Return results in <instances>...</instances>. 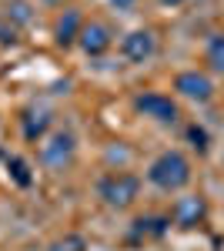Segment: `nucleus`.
I'll return each mask as SVG.
<instances>
[{"label": "nucleus", "instance_id": "nucleus-1", "mask_svg": "<svg viewBox=\"0 0 224 251\" xmlns=\"http://www.w3.org/2000/svg\"><path fill=\"white\" fill-rule=\"evenodd\" d=\"M148 181L161 191H181L191 181V161L181 151H164V154H157L150 161Z\"/></svg>", "mask_w": 224, "mask_h": 251}, {"label": "nucleus", "instance_id": "nucleus-2", "mask_svg": "<svg viewBox=\"0 0 224 251\" xmlns=\"http://www.w3.org/2000/svg\"><path fill=\"white\" fill-rule=\"evenodd\" d=\"M97 194L104 198L107 208L124 211V208H131L134 201H137V194H141V177L131 171H111L97 181Z\"/></svg>", "mask_w": 224, "mask_h": 251}, {"label": "nucleus", "instance_id": "nucleus-3", "mask_svg": "<svg viewBox=\"0 0 224 251\" xmlns=\"http://www.w3.org/2000/svg\"><path fill=\"white\" fill-rule=\"evenodd\" d=\"M74 134L71 131H54L40 141V164L50 168V171H64L71 161H74Z\"/></svg>", "mask_w": 224, "mask_h": 251}, {"label": "nucleus", "instance_id": "nucleus-4", "mask_svg": "<svg viewBox=\"0 0 224 251\" xmlns=\"http://www.w3.org/2000/svg\"><path fill=\"white\" fill-rule=\"evenodd\" d=\"M134 111L144 114V117H150V121H157V124H174L177 114H181L177 104H174L168 94H157V91L137 94V97H134Z\"/></svg>", "mask_w": 224, "mask_h": 251}, {"label": "nucleus", "instance_id": "nucleus-5", "mask_svg": "<svg viewBox=\"0 0 224 251\" xmlns=\"http://www.w3.org/2000/svg\"><path fill=\"white\" fill-rule=\"evenodd\" d=\"M154 50H157V40H154L150 30H131V34H124V40H121V54L131 60V64L150 60Z\"/></svg>", "mask_w": 224, "mask_h": 251}, {"label": "nucleus", "instance_id": "nucleus-6", "mask_svg": "<svg viewBox=\"0 0 224 251\" xmlns=\"http://www.w3.org/2000/svg\"><path fill=\"white\" fill-rule=\"evenodd\" d=\"M174 91L191 97V100H211L214 84H211V77H207L204 71H181V74L174 77Z\"/></svg>", "mask_w": 224, "mask_h": 251}, {"label": "nucleus", "instance_id": "nucleus-7", "mask_svg": "<svg viewBox=\"0 0 224 251\" xmlns=\"http://www.w3.org/2000/svg\"><path fill=\"white\" fill-rule=\"evenodd\" d=\"M207 214V204L201 194H187V198H177L174 201V208H171V221L177 225V228H194L198 221H204Z\"/></svg>", "mask_w": 224, "mask_h": 251}, {"label": "nucleus", "instance_id": "nucleus-8", "mask_svg": "<svg viewBox=\"0 0 224 251\" xmlns=\"http://www.w3.org/2000/svg\"><path fill=\"white\" fill-rule=\"evenodd\" d=\"M77 44L84 47L87 57H100V54H107V50H111V30H107V24H100V20L84 24V30H80Z\"/></svg>", "mask_w": 224, "mask_h": 251}, {"label": "nucleus", "instance_id": "nucleus-9", "mask_svg": "<svg viewBox=\"0 0 224 251\" xmlns=\"http://www.w3.org/2000/svg\"><path fill=\"white\" fill-rule=\"evenodd\" d=\"M84 24H87V20L80 17V10L67 7V10L57 17V24H54V40H57V47H71V44H77L80 30H84Z\"/></svg>", "mask_w": 224, "mask_h": 251}, {"label": "nucleus", "instance_id": "nucleus-10", "mask_svg": "<svg viewBox=\"0 0 224 251\" xmlns=\"http://www.w3.org/2000/svg\"><path fill=\"white\" fill-rule=\"evenodd\" d=\"M47 124H50V117L44 114V111H40V114H27L24 117V137H27V141H40L44 131H47Z\"/></svg>", "mask_w": 224, "mask_h": 251}, {"label": "nucleus", "instance_id": "nucleus-11", "mask_svg": "<svg viewBox=\"0 0 224 251\" xmlns=\"http://www.w3.org/2000/svg\"><path fill=\"white\" fill-rule=\"evenodd\" d=\"M47 251H87V238L84 234H60V238H54L50 245H47Z\"/></svg>", "mask_w": 224, "mask_h": 251}, {"label": "nucleus", "instance_id": "nucleus-12", "mask_svg": "<svg viewBox=\"0 0 224 251\" xmlns=\"http://www.w3.org/2000/svg\"><path fill=\"white\" fill-rule=\"evenodd\" d=\"M204 57H207V64H211L214 71H221V74H224V34H214V37L207 40Z\"/></svg>", "mask_w": 224, "mask_h": 251}, {"label": "nucleus", "instance_id": "nucleus-13", "mask_svg": "<svg viewBox=\"0 0 224 251\" xmlns=\"http://www.w3.org/2000/svg\"><path fill=\"white\" fill-rule=\"evenodd\" d=\"M10 174H14V181H17L20 188H30V171H27V161L24 157H10Z\"/></svg>", "mask_w": 224, "mask_h": 251}, {"label": "nucleus", "instance_id": "nucleus-14", "mask_svg": "<svg viewBox=\"0 0 224 251\" xmlns=\"http://www.w3.org/2000/svg\"><path fill=\"white\" fill-rule=\"evenodd\" d=\"M187 137L194 141V148H198V151H207V134H204V127L191 124V127H187Z\"/></svg>", "mask_w": 224, "mask_h": 251}, {"label": "nucleus", "instance_id": "nucleus-15", "mask_svg": "<svg viewBox=\"0 0 224 251\" xmlns=\"http://www.w3.org/2000/svg\"><path fill=\"white\" fill-rule=\"evenodd\" d=\"M14 40H17V30H14V27H3V24H0V44H14Z\"/></svg>", "mask_w": 224, "mask_h": 251}, {"label": "nucleus", "instance_id": "nucleus-16", "mask_svg": "<svg viewBox=\"0 0 224 251\" xmlns=\"http://www.w3.org/2000/svg\"><path fill=\"white\" fill-rule=\"evenodd\" d=\"M137 0H111V7H117V10H131Z\"/></svg>", "mask_w": 224, "mask_h": 251}, {"label": "nucleus", "instance_id": "nucleus-17", "mask_svg": "<svg viewBox=\"0 0 224 251\" xmlns=\"http://www.w3.org/2000/svg\"><path fill=\"white\" fill-rule=\"evenodd\" d=\"M44 3H50V7H64V0H44Z\"/></svg>", "mask_w": 224, "mask_h": 251}, {"label": "nucleus", "instance_id": "nucleus-18", "mask_svg": "<svg viewBox=\"0 0 224 251\" xmlns=\"http://www.w3.org/2000/svg\"><path fill=\"white\" fill-rule=\"evenodd\" d=\"M161 3H168V7H177V3H184V0H161Z\"/></svg>", "mask_w": 224, "mask_h": 251}]
</instances>
